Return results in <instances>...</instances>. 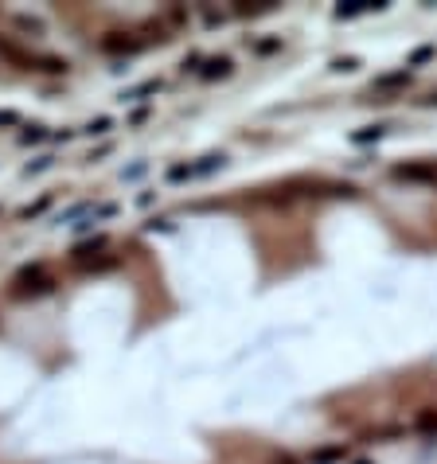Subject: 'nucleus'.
<instances>
[{
  "label": "nucleus",
  "instance_id": "nucleus-10",
  "mask_svg": "<svg viewBox=\"0 0 437 464\" xmlns=\"http://www.w3.org/2000/svg\"><path fill=\"white\" fill-rule=\"evenodd\" d=\"M390 125H367V129H355L352 133V144H371V141H383Z\"/></svg>",
  "mask_w": 437,
  "mask_h": 464
},
{
  "label": "nucleus",
  "instance_id": "nucleus-4",
  "mask_svg": "<svg viewBox=\"0 0 437 464\" xmlns=\"http://www.w3.org/2000/svg\"><path fill=\"white\" fill-rule=\"evenodd\" d=\"M144 39H137V32H106L98 39V47L106 51V55H133V51H141Z\"/></svg>",
  "mask_w": 437,
  "mask_h": 464
},
{
  "label": "nucleus",
  "instance_id": "nucleus-8",
  "mask_svg": "<svg viewBox=\"0 0 437 464\" xmlns=\"http://www.w3.org/2000/svg\"><path fill=\"white\" fill-rule=\"evenodd\" d=\"M410 70H395V75H383V78H375V86L371 90H398V86H410Z\"/></svg>",
  "mask_w": 437,
  "mask_h": 464
},
{
  "label": "nucleus",
  "instance_id": "nucleus-17",
  "mask_svg": "<svg viewBox=\"0 0 437 464\" xmlns=\"http://www.w3.org/2000/svg\"><path fill=\"white\" fill-rule=\"evenodd\" d=\"M16 27H24V32L43 35V20H32V16H16Z\"/></svg>",
  "mask_w": 437,
  "mask_h": 464
},
{
  "label": "nucleus",
  "instance_id": "nucleus-26",
  "mask_svg": "<svg viewBox=\"0 0 437 464\" xmlns=\"http://www.w3.org/2000/svg\"><path fill=\"white\" fill-rule=\"evenodd\" d=\"M355 464H371V460H355Z\"/></svg>",
  "mask_w": 437,
  "mask_h": 464
},
{
  "label": "nucleus",
  "instance_id": "nucleus-27",
  "mask_svg": "<svg viewBox=\"0 0 437 464\" xmlns=\"http://www.w3.org/2000/svg\"><path fill=\"white\" fill-rule=\"evenodd\" d=\"M433 187H437V180H433Z\"/></svg>",
  "mask_w": 437,
  "mask_h": 464
},
{
  "label": "nucleus",
  "instance_id": "nucleus-12",
  "mask_svg": "<svg viewBox=\"0 0 437 464\" xmlns=\"http://www.w3.org/2000/svg\"><path fill=\"white\" fill-rule=\"evenodd\" d=\"M414 429L418 433H437V410H421V414L414 418Z\"/></svg>",
  "mask_w": 437,
  "mask_h": 464
},
{
  "label": "nucleus",
  "instance_id": "nucleus-19",
  "mask_svg": "<svg viewBox=\"0 0 437 464\" xmlns=\"http://www.w3.org/2000/svg\"><path fill=\"white\" fill-rule=\"evenodd\" d=\"M426 59H433V47H418V51H414V55H410V67H421Z\"/></svg>",
  "mask_w": 437,
  "mask_h": 464
},
{
  "label": "nucleus",
  "instance_id": "nucleus-13",
  "mask_svg": "<svg viewBox=\"0 0 437 464\" xmlns=\"http://www.w3.org/2000/svg\"><path fill=\"white\" fill-rule=\"evenodd\" d=\"M51 207V195H43L39 203H32V207H24V211H20V222H32V219H39L43 211H47Z\"/></svg>",
  "mask_w": 437,
  "mask_h": 464
},
{
  "label": "nucleus",
  "instance_id": "nucleus-21",
  "mask_svg": "<svg viewBox=\"0 0 437 464\" xmlns=\"http://www.w3.org/2000/svg\"><path fill=\"white\" fill-rule=\"evenodd\" d=\"M184 176H192L187 164H172V168H168V180H184Z\"/></svg>",
  "mask_w": 437,
  "mask_h": 464
},
{
  "label": "nucleus",
  "instance_id": "nucleus-9",
  "mask_svg": "<svg viewBox=\"0 0 437 464\" xmlns=\"http://www.w3.org/2000/svg\"><path fill=\"white\" fill-rule=\"evenodd\" d=\"M35 70H43V75H67L70 63H67V59H59V55H39Z\"/></svg>",
  "mask_w": 437,
  "mask_h": 464
},
{
  "label": "nucleus",
  "instance_id": "nucleus-14",
  "mask_svg": "<svg viewBox=\"0 0 437 464\" xmlns=\"http://www.w3.org/2000/svg\"><path fill=\"white\" fill-rule=\"evenodd\" d=\"M332 70L336 75H352V70H359V59L355 55H340V59H332Z\"/></svg>",
  "mask_w": 437,
  "mask_h": 464
},
{
  "label": "nucleus",
  "instance_id": "nucleus-24",
  "mask_svg": "<svg viewBox=\"0 0 437 464\" xmlns=\"http://www.w3.org/2000/svg\"><path fill=\"white\" fill-rule=\"evenodd\" d=\"M421 106H437V94H429V98H421Z\"/></svg>",
  "mask_w": 437,
  "mask_h": 464
},
{
  "label": "nucleus",
  "instance_id": "nucleus-18",
  "mask_svg": "<svg viewBox=\"0 0 437 464\" xmlns=\"http://www.w3.org/2000/svg\"><path fill=\"white\" fill-rule=\"evenodd\" d=\"M43 137H47V133H43V125H27L24 133H20V141H24V144H35V141H43Z\"/></svg>",
  "mask_w": 437,
  "mask_h": 464
},
{
  "label": "nucleus",
  "instance_id": "nucleus-20",
  "mask_svg": "<svg viewBox=\"0 0 437 464\" xmlns=\"http://www.w3.org/2000/svg\"><path fill=\"white\" fill-rule=\"evenodd\" d=\"M278 47H281V39H258V43H254L258 55H269V51H278Z\"/></svg>",
  "mask_w": 437,
  "mask_h": 464
},
{
  "label": "nucleus",
  "instance_id": "nucleus-22",
  "mask_svg": "<svg viewBox=\"0 0 437 464\" xmlns=\"http://www.w3.org/2000/svg\"><path fill=\"white\" fill-rule=\"evenodd\" d=\"M47 164H51V161H47V156H43V161H35V164H27V168H24V172H27V176H32V172H43V168H47Z\"/></svg>",
  "mask_w": 437,
  "mask_h": 464
},
{
  "label": "nucleus",
  "instance_id": "nucleus-6",
  "mask_svg": "<svg viewBox=\"0 0 437 464\" xmlns=\"http://www.w3.org/2000/svg\"><path fill=\"white\" fill-rule=\"evenodd\" d=\"M235 75V59L230 55H215V59H203L199 67V78L203 82H215V78H230Z\"/></svg>",
  "mask_w": 437,
  "mask_h": 464
},
{
  "label": "nucleus",
  "instance_id": "nucleus-11",
  "mask_svg": "<svg viewBox=\"0 0 437 464\" xmlns=\"http://www.w3.org/2000/svg\"><path fill=\"white\" fill-rule=\"evenodd\" d=\"M344 456H347L344 445H328V449H316V453H312V464H332V460H344Z\"/></svg>",
  "mask_w": 437,
  "mask_h": 464
},
{
  "label": "nucleus",
  "instance_id": "nucleus-7",
  "mask_svg": "<svg viewBox=\"0 0 437 464\" xmlns=\"http://www.w3.org/2000/svg\"><path fill=\"white\" fill-rule=\"evenodd\" d=\"M383 8H387L383 0H344V4H336L332 16L336 20H355V16H363V12H383Z\"/></svg>",
  "mask_w": 437,
  "mask_h": 464
},
{
  "label": "nucleus",
  "instance_id": "nucleus-15",
  "mask_svg": "<svg viewBox=\"0 0 437 464\" xmlns=\"http://www.w3.org/2000/svg\"><path fill=\"white\" fill-rule=\"evenodd\" d=\"M152 90H160V82H144V86H137V90H129V94H121V101H133V98H144V94H152Z\"/></svg>",
  "mask_w": 437,
  "mask_h": 464
},
{
  "label": "nucleus",
  "instance_id": "nucleus-16",
  "mask_svg": "<svg viewBox=\"0 0 437 464\" xmlns=\"http://www.w3.org/2000/svg\"><path fill=\"white\" fill-rule=\"evenodd\" d=\"M109 129H113V121L109 118H94L90 125H86V133H94V137H101V133H109Z\"/></svg>",
  "mask_w": 437,
  "mask_h": 464
},
{
  "label": "nucleus",
  "instance_id": "nucleus-23",
  "mask_svg": "<svg viewBox=\"0 0 437 464\" xmlns=\"http://www.w3.org/2000/svg\"><path fill=\"white\" fill-rule=\"evenodd\" d=\"M0 125H20V118L16 113H0Z\"/></svg>",
  "mask_w": 437,
  "mask_h": 464
},
{
  "label": "nucleus",
  "instance_id": "nucleus-2",
  "mask_svg": "<svg viewBox=\"0 0 437 464\" xmlns=\"http://www.w3.org/2000/svg\"><path fill=\"white\" fill-rule=\"evenodd\" d=\"M0 59L8 63V67H16V70H35L39 55H32L27 47H20L12 35H0Z\"/></svg>",
  "mask_w": 437,
  "mask_h": 464
},
{
  "label": "nucleus",
  "instance_id": "nucleus-25",
  "mask_svg": "<svg viewBox=\"0 0 437 464\" xmlns=\"http://www.w3.org/2000/svg\"><path fill=\"white\" fill-rule=\"evenodd\" d=\"M273 464H297V460H293V456H278Z\"/></svg>",
  "mask_w": 437,
  "mask_h": 464
},
{
  "label": "nucleus",
  "instance_id": "nucleus-5",
  "mask_svg": "<svg viewBox=\"0 0 437 464\" xmlns=\"http://www.w3.org/2000/svg\"><path fill=\"white\" fill-rule=\"evenodd\" d=\"M390 180H406V184H433L437 180V164H395Z\"/></svg>",
  "mask_w": 437,
  "mask_h": 464
},
{
  "label": "nucleus",
  "instance_id": "nucleus-1",
  "mask_svg": "<svg viewBox=\"0 0 437 464\" xmlns=\"http://www.w3.org/2000/svg\"><path fill=\"white\" fill-rule=\"evenodd\" d=\"M47 293H55V277H51L39 262L24 265V270L12 277V289H8V296H16V301H27V296H47Z\"/></svg>",
  "mask_w": 437,
  "mask_h": 464
},
{
  "label": "nucleus",
  "instance_id": "nucleus-3",
  "mask_svg": "<svg viewBox=\"0 0 437 464\" xmlns=\"http://www.w3.org/2000/svg\"><path fill=\"white\" fill-rule=\"evenodd\" d=\"M70 265H75L78 273H106L118 265V253L109 250H98V253H70Z\"/></svg>",
  "mask_w": 437,
  "mask_h": 464
}]
</instances>
